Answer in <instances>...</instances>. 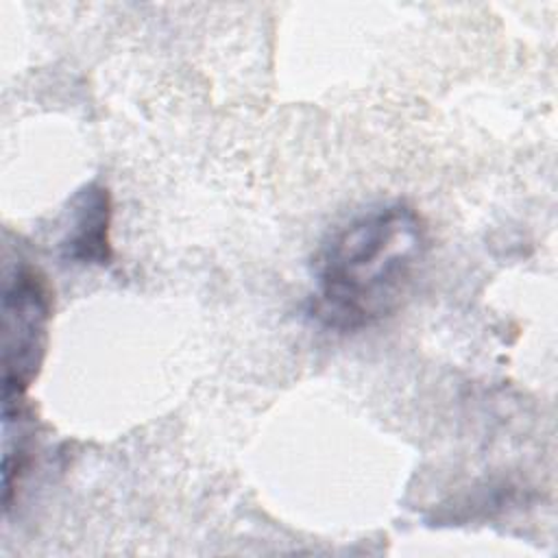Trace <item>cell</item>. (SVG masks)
<instances>
[{"instance_id": "obj_1", "label": "cell", "mask_w": 558, "mask_h": 558, "mask_svg": "<svg viewBox=\"0 0 558 558\" xmlns=\"http://www.w3.org/2000/svg\"><path fill=\"white\" fill-rule=\"evenodd\" d=\"M429 248L418 211L379 203L329 233L314 262V316L331 329L357 331L392 316L410 294Z\"/></svg>"}, {"instance_id": "obj_2", "label": "cell", "mask_w": 558, "mask_h": 558, "mask_svg": "<svg viewBox=\"0 0 558 558\" xmlns=\"http://www.w3.org/2000/svg\"><path fill=\"white\" fill-rule=\"evenodd\" d=\"M52 316V292L31 264L7 268L2 286V401H17L39 373Z\"/></svg>"}, {"instance_id": "obj_3", "label": "cell", "mask_w": 558, "mask_h": 558, "mask_svg": "<svg viewBox=\"0 0 558 558\" xmlns=\"http://www.w3.org/2000/svg\"><path fill=\"white\" fill-rule=\"evenodd\" d=\"M109 225V190L98 183L78 190L70 205V227L61 240V257L81 266H107L111 262Z\"/></svg>"}]
</instances>
